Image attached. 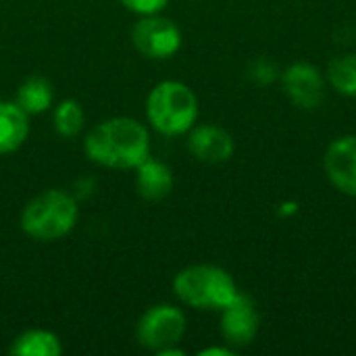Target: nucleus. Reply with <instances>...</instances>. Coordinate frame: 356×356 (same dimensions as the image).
Returning <instances> with one entry per match:
<instances>
[{
    "label": "nucleus",
    "instance_id": "1",
    "mask_svg": "<svg viewBox=\"0 0 356 356\" xmlns=\"http://www.w3.org/2000/svg\"><path fill=\"white\" fill-rule=\"evenodd\" d=\"M83 150L100 167L136 169L150 156V134L138 119L113 117L86 134Z\"/></svg>",
    "mask_w": 356,
    "mask_h": 356
},
{
    "label": "nucleus",
    "instance_id": "2",
    "mask_svg": "<svg viewBox=\"0 0 356 356\" xmlns=\"http://www.w3.org/2000/svg\"><path fill=\"white\" fill-rule=\"evenodd\" d=\"M79 217L77 200L65 190H46L21 211V229L38 242H56L73 232Z\"/></svg>",
    "mask_w": 356,
    "mask_h": 356
},
{
    "label": "nucleus",
    "instance_id": "3",
    "mask_svg": "<svg viewBox=\"0 0 356 356\" xmlns=\"http://www.w3.org/2000/svg\"><path fill=\"white\" fill-rule=\"evenodd\" d=\"M146 117L159 134L184 136L198 121V98L184 81H161L146 98Z\"/></svg>",
    "mask_w": 356,
    "mask_h": 356
},
{
    "label": "nucleus",
    "instance_id": "4",
    "mask_svg": "<svg viewBox=\"0 0 356 356\" xmlns=\"http://www.w3.org/2000/svg\"><path fill=\"white\" fill-rule=\"evenodd\" d=\"M175 296L196 311H223L240 290L234 277L217 265H190L173 280Z\"/></svg>",
    "mask_w": 356,
    "mask_h": 356
},
{
    "label": "nucleus",
    "instance_id": "5",
    "mask_svg": "<svg viewBox=\"0 0 356 356\" xmlns=\"http://www.w3.org/2000/svg\"><path fill=\"white\" fill-rule=\"evenodd\" d=\"M186 334V315L173 305H154L138 321V342L148 350H163L181 342Z\"/></svg>",
    "mask_w": 356,
    "mask_h": 356
},
{
    "label": "nucleus",
    "instance_id": "6",
    "mask_svg": "<svg viewBox=\"0 0 356 356\" xmlns=\"http://www.w3.org/2000/svg\"><path fill=\"white\" fill-rule=\"evenodd\" d=\"M131 42L142 56L165 60L179 52L181 29L161 13L144 15L131 29Z\"/></svg>",
    "mask_w": 356,
    "mask_h": 356
},
{
    "label": "nucleus",
    "instance_id": "7",
    "mask_svg": "<svg viewBox=\"0 0 356 356\" xmlns=\"http://www.w3.org/2000/svg\"><path fill=\"white\" fill-rule=\"evenodd\" d=\"M282 86L290 102L298 108L313 111L325 96V77L313 63H294L282 73Z\"/></svg>",
    "mask_w": 356,
    "mask_h": 356
},
{
    "label": "nucleus",
    "instance_id": "8",
    "mask_svg": "<svg viewBox=\"0 0 356 356\" xmlns=\"http://www.w3.org/2000/svg\"><path fill=\"white\" fill-rule=\"evenodd\" d=\"M219 313H221L219 332H221V338L225 340V344H229L234 350L252 344V340L259 334V325H261V317H259V311H257L252 298H248L246 294L240 292L238 298Z\"/></svg>",
    "mask_w": 356,
    "mask_h": 356
},
{
    "label": "nucleus",
    "instance_id": "9",
    "mask_svg": "<svg viewBox=\"0 0 356 356\" xmlns=\"http://www.w3.org/2000/svg\"><path fill=\"white\" fill-rule=\"evenodd\" d=\"M323 169L332 186L356 198V136H340L336 138L323 156Z\"/></svg>",
    "mask_w": 356,
    "mask_h": 356
},
{
    "label": "nucleus",
    "instance_id": "10",
    "mask_svg": "<svg viewBox=\"0 0 356 356\" xmlns=\"http://www.w3.org/2000/svg\"><path fill=\"white\" fill-rule=\"evenodd\" d=\"M188 134H190L188 148L196 161L219 165L234 156L236 150L234 138L223 127L213 123H202V125H194Z\"/></svg>",
    "mask_w": 356,
    "mask_h": 356
},
{
    "label": "nucleus",
    "instance_id": "11",
    "mask_svg": "<svg viewBox=\"0 0 356 356\" xmlns=\"http://www.w3.org/2000/svg\"><path fill=\"white\" fill-rule=\"evenodd\" d=\"M173 171L163 161L148 156L136 167V188L138 194L146 200H163L173 190Z\"/></svg>",
    "mask_w": 356,
    "mask_h": 356
},
{
    "label": "nucleus",
    "instance_id": "12",
    "mask_svg": "<svg viewBox=\"0 0 356 356\" xmlns=\"http://www.w3.org/2000/svg\"><path fill=\"white\" fill-rule=\"evenodd\" d=\"M29 136V115L8 100H0V156L19 150Z\"/></svg>",
    "mask_w": 356,
    "mask_h": 356
},
{
    "label": "nucleus",
    "instance_id": "13",
    "mask_svg": "<svg viewBox=\"0 0 356 356\" xmlns=\"http://www.w3.org/2000/svg\"><path fill=\"white\" fill-rule=\"evenodd\" d=\"M8 353L15 356H58L63 355V344L58 336L50 330H25L13 342Z\"/></svg>",
    "mask_w": 356,
    "mask_h": 356
},
{
    "label": "nucleus",
    "instance_id": "14",
    "mask_svg": "<svg viewBox=\"0 0 356 356\" xmlns=\"http://www.w3.org/2000/svg\"><path fill=\"white\" fill-rule=\"evenodd\" d=\"M52 98H54V94H52L50 81L40 75H31L19 86L15 102L27 115H42L52 106Z\"/></svg>",
    "mask_w": 356,
    "mask_h": 356
},
{
    "label": "nucleus",
    "instance_id": "15",
    "mask_svg": "<svg viewBox=\"0 0 356 356\" xmlns=\"http://www.w3.org/2000/svg\"><path fill=\"white\" fill-rule=\"evenodd\" d=\"M330 86L348 98H356V52L336 56L327 67Z\"/></svg>",
    "mask_w": 356,
    "mask_h": 356
},
{
    "label": "nucleus",
    "instance_id": "16",
    "mask_svg": "<svg viewBox=\"0 0 356 356\" xmlns=\"http://www.w3.org/2000/svg\"><path fill=\"white\" fill-rule=\"evenodd\" d=\"M52 121H54V129L58 136L63 138H75L81 134L83 123H86V113L81 108V104L73 98L60 100L58 106L52 113Z\"/></svg>",
    "mask_w": 356,
    "mask_h": 356
},
{
    "label": "nucleus",
    "instance_id": "17",
    "mask_svg": "<svg viewBox=\"0 0 356 356\" xmlns=\"http://www.w3.org/2000/svg\"><path fill=\"white\" fill-rule=\"evenodd\" d=\"M250 79L257 81L259 86H269L277 79V67L271 65L269 60L265 58H259L250 65V71H248Z\"/></svg>",
    "mask_w": 356,
    "mask_h": 356
},
{
    "label": "nucleus",
    "instance_id": "18",
    "mask_svg": "<svg viewBox=\"0 0 356 356\" xmlns=\"http://www.w3.org/2000/svg\"><path fill=\"white\" fill-rule=\"evenodd\" d=\"M121 4L127 10L144 17V15H156V13H161L169 4V0H121Z\"/></svg>",
    "mask_w": 356,
    "mask_h": 356
},
{
    "label": "nucleus",
    "instance_id": "19",
    "mask_svg": "<svg viewBox=\"0 0 356 356\" xmlns=\"http://www.w3.org/2000/svg\"><path fill=\"white\" fill-rule=\"evenodd\" d=\"M200 356H232L236 355V350L232 346H209L204 350L198 353Z\"/></svg>",
    "mask_w": 356,
    "mask_h": 356
}]
</instances>
